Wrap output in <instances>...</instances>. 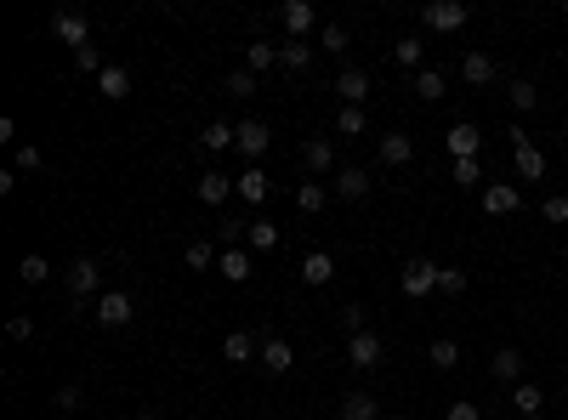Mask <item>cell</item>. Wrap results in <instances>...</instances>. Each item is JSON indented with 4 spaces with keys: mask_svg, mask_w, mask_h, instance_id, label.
Masks as SVG:
<instances>
[{
    "mask_svg": "<svg viewBox=\"0 0 568 420\" xmlns=\"http://www.w3.org/2000/svg\"><path fill=\"white\" fill-rule=\"evenodd\" d=\"M506 142H512V165H517V177H523V182H540V177H545V154L529 142V131H523V125H512Z\"/></svg>",
    "mask_w": 568,
    "mask_h": 420,
    "instance_id": "obj_1",
    "label": "cell"
},
{
    "mask_svg": "<svg viewBox=\"0 0 568 420\" xmlns=\"http://www.w3.org/2000/svg\"><path fill=\"white\" fill-rule=\"evenodd\" d=\"M438 262H427V256H415V262H404V272H398V290H404L409 301H420V296H432L438 290Z\"/></svg>",
    "mask_w": 568,
    "mask_h": 420,
    "instance_id": "obj_2",
    "label": "cell"
},
{
    "mask_svg": "<svg viewBox=\"0 0 568 420\" xmlns=\"http://www.w3.org/2000/svg\"><path fill=\"white\" fill-rule=\"evenodd\" d=\"M467 6L460 0H432V6H420V24L427 29H438V34H455V29H467Z\"/></svg>",
    "mask_w": 568,
    "mask_h": 420,
    "instance_id": "obj_3",
    "label": "cell"
},
{
    "mask_svg": "<svg viewBox=\"0 0 568 420\" xmlns=\"http://www.w3.org/2000/svg\"><path fill=\"white\" fill-rule=\"evenodd\" d=\"M63 284H69V296H74V307H80V301H91V296H97L102 272H97V262L74 256V262H69V272H63Z\"/></svg>",
    "mask_w": 568,
    "mask_h": 420,
    "instance_id": "obj_4",
    "label": "cell"
},
{
    "mask_svg": "<svg viewBox=\"0 0 568 420\" xmlns=\"http://www.w3.org/2000/svg\"><path fill=\"white\" fill-rule=\"evenodd\" d=\"M267 142H273V131L262 119H245V125H234V148L250 159V165H262V154H267Z\"/></svg>",
    "mask_w": 568,
    "mask_h": 420,
    "instance_id": "obj_5",
    "label": "cell"
},
{
    "mask_svg": "<svg viewBox=\"0 0 568 420\" xmlns=\"http://www.w3.org/2000/svg\"><path fill=\"white\" fill-rule=\"evenodd\" d=\"M52 29H57V40H63L69 52H86V46H91V24H86L80 12H52Z\"/></svg>",
    "mask_w": 568,
    "mask_h": 420,
    "instance_id": "obj_6",
    "label": "cell"
},
{
    "mask_svg": "<svg viewBox=\"0 0 568 420\" xmlns=\"http://www.w3.org/2000/svg\"><path fill=\"white\" fill-rule=\"evenodd\" d=\"M517 210H523L517 182H489L483 187V216H517Z\"/></svg>",
    "mask_w": 568,
    "mask_h": 420,
    "instance_id": "obj_7",
    "label": "cell"
},
{
    "mask_svg": "<svg viewBox=\"0 0 568 420\" xmlns=\"http://www.w3.org/2000/svg\"><path fill=\"white\" fill-rule=\"evenodd\" d=\"M381 335H375V329H359V335H347V364L352 369H375V364H381Z\"/></svg>",
    "mask_w": 568,
    "mask_h": 420,
    "instance_id": "obj_8",
    "label": "cell"
},
{
    "mask_svg": "<svg viewBox=\"0 0 568 420\" xmlns=\"http://www.w3.org/2000/svg\"><path fill=\"white\" fill-rule=\"evenodd\" d=\"M97 324L102 329H125L131 324V296H125V290H102L97 296Z\"/></svg>",
    "mask_w": 568,
    "mask_h": 420,
    "instance_id": "obj_9",
    "label": "cell"
},
{
    "mask_svg": "<svg viewBox=\"0 0 568 420\" xmlns=\"http://www.w3.org/2000/svg\"><path fill=\"white\" fill-rule=\"evenodd\" d=\"M444 142H449V154H455V159H477V154H483V131H477L472 119L449 125V131H444Z\"/></svg>",
    "mask_w": 568,
    "mask_h": 420,
    "instance_id": "obj_10",
    "label": "cell"
},
{
    "mask_svg": "<svg viewBox=\"0 0 568 420\" xmlns=\"http://www.w3.org/2000/svg\"><path fill=\"white\" fill-rule=\"evenodd\" d=\"M330 194L335 199H364L370 194V171H364V165H342V171H335V182H330Z\"/></svg>",
    "mask_w": 568,
    "mask_h": 420,
    "instance_id": "obj_11",
    "label": "cell"
},
{
    "mask_svg": "<svg viewBox=\"0 0 568 420\" xmlns=\"http://www.w3.org/2000/svg\"><path fill=\"white\" fill-rule=\"evenodd\" d=\"M279 24L290 29V40H307V29L319 24V12H313V0H284V6H279Z\"/></svg>",
    "mask_w": 568,
    "mask_h": 420,
    "instance_id": "obj_12",
    "label": "cell"
},
{
    "mask_svg": "<svg viewBox=\"0 0 568 420\" xmlns=\"http://www.w3.org/2000/svg\"><path fill=\"white\" fill-rule=\"evenodd\" d=\"M217 272L227 284H250V272H256V256H250V250H222L217 256Z\"/></svg>",
    "mask_w": 568,
    "mask_h": 420,
    "instance_id": "obj_13",
    "label": "cell"
},
{
    "mask_svg": "<svg viewBox=\"0 0 568 420\" xmlns=\"http://www.w3.org/2000/svg\"><path fill=\"white\" fill-rule=\"evenodd\" d=\"M194 194H199V205H227V199L239 194V187H234V177H222V171H205V177L194 182Z\"/></svg>",
    "mask_w": 568,
    "mask_h": 420,
    "instance_id": "obj_14",
    "label": "cell"
},
{
    "mask_svg": "<svg viewBox=\"0 0 568 420\" xmlns=\"http://www.w3.org/2000/svg\"><path fill=\"white\" fill-rule=\"evenodd\" d=\"M302 165H307V177L335 171V148H330V137H307V142H302Z\"/></svg>",
    "mask_w": 568,
    "mask_h": 420,
    "instance_id": "obj_15",
    "label": "cell"
},
{
    "mask_svg": "<svg viewBox=\"0 0 568 420\" xmlns=\"http://www.w3.org/2000/svg\"><path fill=\"white\" fill-rule=\"evenodd\" d=\"M234 187H239V199H245V205H267V194H273V182H267V171H262V165L239 171V177H234Z\"/></svg>",
    "mask_w": 568,
    "mask_h": 420,
    "instance_id": "obj_16",
    "label": "cell"
},
{
    "mask_svg": "<svg viewBox=\"0 0 568 420\" xmlns=\"http://www.w3.org/2000/svg\"><path fill=\"white\" fill-rule=\"evenodd\" d=\"M335 91H342V109H364V97H370V74H364V69H342Z\"/></svg>",
    "mask_w": 568,
    "mask_h": 420,
    "instance_id": "obj_17",
    "label": "cell"
},
{
    "mask_svg": "<svg viewBox=\"0 0 568 420\" xmlns=\"http://www.w3.org/2000/svg\"><path fill=\"white\" fill-rule=\"evenodd\" d=\"M330 279H335V256H330V250H307V256H302V284L319 290Z\"/></svg>",
    "mask_w": 568,
    "mask_h": 420,
    "instance_id": "obj_18",
    "label": "cell"
},
{
    "mask_svg": "<svg viewBox=\"0 0 568 420\" xmlns=\"http://www.w3.org/2000/svg\"><path fill=\"white\" fill-rule=\"evenodd\" d=\"M290 364H296V347L279 341V335H267V341H262V369H267V375H284Z\"/></svg>",
    "mask_w": 568,
    "mask_h": 420,
    "instance_id": "obj_19",
    "label": "cell"
},
{
    "mask_svg": "<svg viewBox=\"0 0 568 420\" xmlns=\"http://www.w3.org/2000/svg\"><path fill=\"white\" fill-rule=\"evenodd\" d=\"M97 91L109 97V102H125V97H131V74H125L120 62H109V69L97 74Z\"/></svg>",
    "mask_w": 568,
    "mask_h": 420,
    "instance_id": "obj_20",
    "label": "cell"
},
{
    "mask_svg": "<svg viewBox=\"0 0 568 420\" xmlns=\"http://www.w3.org/2000/svg\"><path fill=\"white\" fill-rule=\"evenodd\" d=\"M256 335H250V329H234V335H227V341H222V358L227 364H250V358H256Z\"/></svg>",
    "mask_w": 568,
    "mask_h": 420,
    "instance_id": "obj_21",
    "label": "cell"
},
{
    "mask_svg": "<svg viewBox=\"0 0 568 420\" xmlns=\"http://www.w3.org/2000/svg\"><path fill=\"white\" fill-rule=\"evenodd\" d=\"M460 74H467V86H489V80L500 74L489 52H467V62H460Z\"/></svg>",
    "mask_w": 568,
    "mask_h": 420,
    "instance_id": "obj_22",
    "label": "cell"
},
{
    "mask_svg": "<svg viewBox=\"0 0 568 420\" xmlns=\"http://www.w3.org/2000/svg\"><path fill=\"white\" fill-rule=\"evenodd\" d=\"M409 159H415V142H409L404 131L381 137V165H392V171H398V165H409Z\"/></svg>",
    "mask_w": 568,
    "mask_h": 420,
    "instance_id": "obj_23",
    "label": "cell"
},
{
    "mask_svg": "<svg viewBox=\"0 0 568 420\" xmlns=\"http://www.w3.org/2000/svg\"><path fill=\"white\" fill-rule=\"evenodd\" d=\"M273 244H279V227H273L267 216H262V222H250V234H245V250H250V256H267Z\"/></svg>",
    "mask_w": 568,
    "mask_h": 420,
    "instance_id": "obj_24",
    "label": "cell"
},
{
    "mask_svg": "<svg viewBox=\"0 0 568 420\" xmlns=\"http://www.w3.org/2000/svg\"><path fill=\"white\" fill-rule=\"evenodd\" d=\"M489 375H495V381H517V375H523V352L517 347H500L495 358H489Z\"/></svg>",
    "mask_w": 568,
    "mask_h": 420,
    "instance_id": "obj_25",
    "label": "cell"
},
{
    "mask_svg": "<svg viewBox=\"0 0 568 420\" xmlns=\"http://www.w3.org/2000/svg\"><path fill=\"white\" fill-rule=\"evenodd\" d=\"M375 415H381V404H375L370 392H347L342 397V420H375Z\"/></svg>",
    "mask_w": 568,
    "mask_h": 420,
    "instance_id": "obj_26",
    "label": "cell"
},
{
    "mask_svg": "<svg viewBox=\"0 0 568 420\" xmlns=\"http://www.w3.org/2000/svg\"><path fill=\"white\" fill-rule=\"evenodd\" d=\"M324 205H330V194H324V187H319V182H313V177H307V182L296 187V210H302V216H319V210H324Z\"/></svg>",
    "mask_w": 568,
    "mask_h": 420,
    "instance_id": "obj_27",
    "label": "cell"
},
{
    "mask_svg": "<svg viewBox=\"0 0 568 420\" xmlns=\"http://www.w3.org/2000/svg\"><path fill=\"white\" fill-rule=\"evenodd\" d=\"M17 279H24V284H46L52 279V262L40 256V250H29V256L17 262Z\"/></svg>",
    "mask_w": 568,
    "mask_h": 420,
    "instance_id": "obj_28",
    "label": "cell"
},
{
    "mask_svg": "<svg viewBox=\"0 0 568 420\" xmlns=\"http://www.w3.org/2000/svg\"><path fill=\"white\" fill-rule=\"evenodd\" d=\"M217 256H222V250H217V244H210V239H194V244H188V250H182V262H188V267H194V272H205V267H217Z\"/></svg>",
    "mask_w": 568,
    "mask_h": 420,
    "instance_id": "obj_29",
    "label": "cell"
},
{
    "mask_svg": "<svg viewBox=\"0 0 568 420\" xmlns=\"http://www.w3.org/2000/svg\"><path fill=\"white\" fill-rule=\"evenodd\" d=\"M279 62H284L290 74H302L307 62H313V46H307V40H284V46H279Z\"/></svg>",
    "mask_w": 568,
    "mask_h": 420,
    "instance_id": "obj_30",
    "label": "cell"
},
{
    "mask_svg": "<svg viewBox=\"0 0 568 420\" xmlns=\"http://www.w3.org/2000/svg\"><path fill=\"white\" fill-rule=\"evenodd\" d=\"M409 86H415V97H420V102H438V97H444V74H438V69H420V74L409 80Z\"/></svg>",
    "mask_w": 568,
    "mask_h": 420,
    "instance_id": "obj_31",
    "label": "cell"
},
{
    "mask_svg": "<svg viewBox=\"0 0 568 420\" xmlns=\"http://www.w3.org/2000/svg\"><path fill=\"white\" fill-rule=\"evenodd\" d=\"M273 62H279V46H267V40H256V46L245 52V69H250V74H267Z\"/></svg>",
    "mask_w": 568,
    "mask_h": 420,
    "instance_id": "obj_32",
    "label": "cell"
},
{
    "mask_svg": "<svg viewBox=\"0 0 568 420\" xmlns=\"http://www.w3.org/2000/svg\"><path fill=\"white\" fill-rule=\"evenodd\" d=\"M427 358H432L438 369H455V364H460V341H449V335H438V341L427 347Z\"/></svg>",
    "mask_w": 568,
    "mask_h": 420,
    "instance_id": "obj_33",
    "label": "cell"
},
{
    "mask_svg": "<svg viewBox=\"0 0 568 420\" xmlns=\"http://www.w3.org/2000/svg\"><path fill=\"white\" fill-rule=\"evenodd\" d=\"M199 142H205L210 154H227V148H234V125H222V119H217V125H205Z\"/></svg>",
    "mask_w": 568,
    "mask_h": 420,
    "instance_id": "obj_34",
    "label": "cell"
},
{
    "mask_svg": "<svg viewBox=\"0 0 568 420\" xmlns=\"http://www.w3.org/2000/svg\"><path fill=\"white\" fill-rule=\"evenodd\" d=\"M512 404H517L523 415H540V409H545V397H540L534 381H517V387H512Z\"/></svg>",
    "mask_w": 568,
    "mask_h": 420,
    "instance_id": "obj_35",
    "label": "cell"
},
{
    "mask_svg": "<svg viewBox=\"0 0 568 420\" xmlns=\"http://www.w3.org/2000/svg\"><path fill=\"white\" fill-rule=\"evenodd\" d=\"M364 131H370L364 109H342V114H335V137H364Z\"/></svg>",
    "mask_w": 568,
    "mask_h": 420,
    "instance_id": "obj_36",
    "label": "cell"
},
{
    "mask_svg": "<svg viewBox=\"0 0 568 420\" xmlns=\"http://www.w3.org/2000/svg\"><path fill=\"white\" fill-rule=\"evenodd\" d=\"M420 52H427V46H420V40H415V34H404V40H398V46H392V57H398V69H415V74H420Z\"/></svg>",
    "mask_w": 568,
    "mask_h": 420,
    "instance_id": "obj_37",
    "label": "cell"
},
{
    "mask_svg": "<svg viewBox=\"0 0 568 420\" xmlns=\"http://www.w3.org/2000/svg\"><path fill=\"white\" fill-rule=\"evenodd\" d=\"M467 272H460V267H444V272H438V296H467Z\"/></svg>",
    "mask_w": 568,
    "mask_h": 420,
    "instance_id": "obj_38",
    "label": "cell"
},
{
    "mask_svg": "<svg viewBox=\"0 0 568 420\" xmlns=\"http://www.w3.org/2000/svg\"><path fill=\"white\" fill-rule=\"evenodd\" d=\"M534 102H540V91H534V80H512V109H517V114H529V109H534Z\"/></svg>",
    "mask_w": 568,
    "mask_h": 420,
    "instance_id": "obj_39",
    "label": "cell"
},
{
    "mask_svg": "<svg viewBox=\"0 0 568 420\" xmlns=\"http://www.w3.org/2000/svg\"><path fill=\"white\" fill-rule=\"evenodd\" d=\"M222 86H227V97H250V91H256V74H250V69H234Z\"/></svg>",
    "mask_w": 568,
    "mask_h": 420,
    "instance_id": "obj_40",
    "label": "cell"
},
{
    "mask_svg": "<svg viewBox=\"0 0 568 420\" xmlns=\"http://www.w3.org/2000/svg\"><path fill=\"white\" fill-rule=\"evenodd\" d=\"M455 182H460V187H477V182H483V165H477V159H455Z\"/></svg>",
    "mask_w": 568,
    "mask_h": 420,
    "instance_id": "obj_41",
    "label": "cell"
},
{
    "mask_svg": "<svg viewBox=\"0 0 568 420\" xmlns=\"http://www.w3.org/2000/svg\"><path fill=\"white\" fill-rule=\"evenodd\" d=\"M74 69H80V74H102V69H109V62L97 57V46H86V52H74Z\"/></svg>",
    "mask_w": 568,
    "mask_h": 420,
    "instance_id": "obj_42",
    "label": "cell"
},
{
    "mask_svg": "<svg viewBox=\"0 0 568 420\" xmlns=\"http://www.w3.org/2000/svg\"><path fill=\"white\" fill-rule=\"evenodd\" d=\"M6 335H12V341H34V319H24V312H12V319H6Z\"/></svg>",
    "mask_w": 568,
    "mask_h": 420,
    "instance_id": "obj_43",
    "label": "cell"
},
{
    "mask_svg": "<svg viewBox=\"0 0 568 420\" xmlns=\"http://www.w3.org/2000/svg\"><path fill=\"white\" fill-rule=\"evenodd\" d=\"M324 52H347V24H324Z\"/></svg>",
    "mask_w": 568,
    "mask_h": 420,
    "instance_id": "obj_44",
    "label": "cell"
},
{
    "mask_svg": "<svg viewBox=\"0 0 568 420\" xmlns=\"http://www.w3.org/2000/svg\"><path fill=\"white\" fill-rule=\"evenodd\" d=\"M540 216H545V222H568V199H563V194H552V199L540 205Z\"/></svg>",
    "mask_w": 568,
    "mask_h": 420,
    "instance_id": "obj_45",
    "label": "cell"
},
{
    "mask_svg": "<svg viewBox=\"0 0 568 420\" xmlns=\"http://www.w3.org/2000/svg\"><path fill=\"white\" fill-rule=\"evenodd\" d=\"M40 159H46V154H40L34 142H24V148H17V171H40Z\"/></svg>",
    "mask_w": 568,
    "mask_h": 420,
    "instance_id": "obj_46",
    "label": "cell"
},
{
    "mask_svg": "<svg viewBox=\"0 0 568 420\" xmlns=\"http://www.w3.org/2000/svg\"><path fill=\"white\" fill-rule=\"evenodd\" d=\"M444 420H483V409H477V404H449Z\"/></svg>",
    "mask_w": 568,
    "mask_h": 420,
    "instance_id": "obj_47",
    "label": "cell"
},
{
    "mask_svg": "<svg viewBox=\"0 0 568 420\" xmlns=\"http://www.w3.org/2000/svg\"><path fill=\"white\" fill-rule=\"evenodd\" d=\"M57 409H80V387H57Z\"/></svg>",
    "mask_w": 568,
    "mask_h": 420,
    "instance_id": "obj_48",
    "label": "cell"
},
{
    "mask_svg": "<svg viewBox=\"0 0 568 420\" xmlns=\"http://www.w3.org/2000/svg\"><path fill=\"white\" fill-rule=\"evenodd\" d=\"M131 420H165V415H159V409H137Z\"/></svg>",
    "mask_w": 568,
    "mask_h": 420,
    "instance_id": "obj_49",
    "label": "cell"
},
{
    "mask_svg": "<svg viewBox=\"0 0 568 420\" xmlns=\"http://www.w3.org/2000/svg\"><path fill=\"white\" fill-rule=\"evenodd\" d=\"M523 420H545V415H523Z\"/></svg>",
    "mask_w": 568,
    "mask_h": 420,
    "instance_id": "obj_50",
    "label": "cell"
},
{
    "mask_svg": "<svg viewBox=\"0 0 568 420\" xmlns=\"http://www.w3.org/2000/svg\"><path fill=\"white\" fill-rule=\"evenodd\" d=\"M40 420H57V415H40Z\"/></svg>",
    "mask_w": 568,
    "mask_h": 420,
    "instance_id": "obj_51",
    "label": "cell"
}]
</instances>
